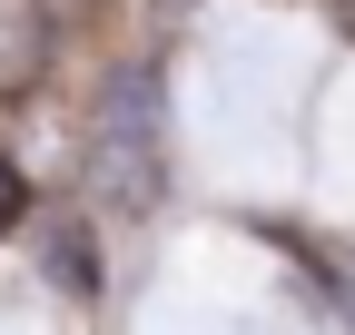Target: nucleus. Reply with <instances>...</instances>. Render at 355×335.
Listing matches in <instances>:
<instances>
[{
    "label": "nucleus",
    "instance_id": "nucleus-1",
    "mask_svg": "<svg viewBox=\"0 0 355 335\" xmlns=\"http://www.w3.org/2000/svg\"><path fill=\"white\" fill-rule=\"evenodd\" d=\"M89 207L109 217H158L168 197V99H158V60H119L99 118H89Z\"/></svg>",
    "mask_w": 355,
    "mask_h": 335
},
{
    "label": "nucleus",
    "instance_id": "nucleus-2",
    "mask_svg": "<svg viewBox=\"0 0 355 335\" xmlns=\"http://www.w3.org/2000/svg\"><path fill=\"white\" fill-rule=\"evenodd\" d=\"M40 257H50V276L69 286V296H99V266H89V246H79V227H50V237H40Z\"/></svg>",
    "mask_w": 355,
    "mask_h": 335
},
{
    "label": "nucleus",
    "instance_id": "nucleus-3",
    "mask_svg": "<svg viewBox=\"0 0 355 335\" xmlns=\"http://www.w3.org/2000/svg\"><path fill=\"white\" fill-rule=\"evenodd\" d=\"M20 207H30V197H20V178H10V168H0V227L20 217Z\"/></svg>",
    "mask_w": 355,
    "mask_h": 335
},
{
    "label": "nucleus",
    "instance_id": "nucleus-4",
    "mask_svg": "<svg viewBox=\"0 0 355 335\" xmlns=\"http://www.w3.org/2000/svg\"><path fill=\"white\" fill-rule=\"evenodd\" d=\"M336 30H345V39H355V0H336Z\"/></svg>",
    "mask_w": 355,
    "mask_h": 335
}]
</instances>
